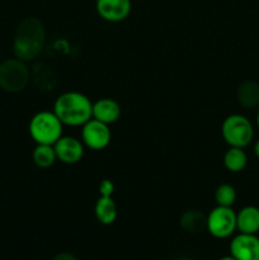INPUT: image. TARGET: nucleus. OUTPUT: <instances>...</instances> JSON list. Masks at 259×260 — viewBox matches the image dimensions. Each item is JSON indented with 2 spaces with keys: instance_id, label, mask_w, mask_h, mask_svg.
<instances>
[{
  "instance_id": "obj_19",
  "label": "nucleus",
  "mask_w": 259,
  "mask_h": 260,
  "mask_svg": "<svg viewBox=\"0 0 259 260\" xmlns=\"http://www.w3.org/2000/svg\"><path fill=\"white\" fill-rule=\"evenodd\" d=\"M114 183L111 179H103L99 183V194L103 196V197H112L114 193Z\"/></svg>"
},
{
  "instance_id": "obj_18",
  "label": "nucleus",
  "mask_w": 259,
  "mask_h": 260,
  "mask_svg": "<svg viewBox=\"0 0 259 260\" xmlns=\"http://www.w3.org/2000/svg\"><path fill=\"white\" fill-rule=\"evenodd\" d=\"M236 197L238 194H236L235 187L229 183H222L215 190V201L217 206L233 207L234 203L236 202Z\"/></svg>"
},
{
  "instance_id": "obj_4",
  "label": "nucleus",
  "mask_w": 259,
  "mask_h": 260,
  "mask_svg": "<svg viewBox=\"0 0 259 260\" xmlns=\"http://www.w3.org/2000/svg\"><path fill=\"white\" fill-rule=\"evenodd\" d=\"M221 135L230 147L245 149L254 139V126L243 114H230L221 124Z\"/></svg>"
},
{
  "instance_id": "obj_22",
  "label": "nucleus",
  "mask_w": 259,
  "mask_h": 260,
  "mask_svg": "<svg viewBox=\"0 0 259 260\" xmlns=\"http://www.w3.org/2000/svg\"><path fill=\"white\" fill-rule=\"evenodd\" d=\"M218 260H236V259L233 258L231 255H228V256H222V258H220Z\"/></svg>"
},
{
  "instance_id": "obj_15",
  "label": "nucleus",
  "mask_w": 259,
  "mask_h": 260,
  "mask_svg": "<svg viewBox=\"0 0 259 260\" xmlns=\"http://www.w3.org/2000/svg\"><path fill=\"white\" fill-rule=\"evenodd\" d=\"M179 225L187 233H202L207 228V216L198 210H188L180 216Z\"/></svg>"
},
{
  "instance_id": "obj_17",
  "label": "nucleus",
  "mask_w": 259,
  "mask_h": 260,
  "mask_svg": "<svg viewBox=\"0 0 259 260\" xmlns=\"http://www.w3.org/2000/svg\"><path fill=\"white\" fill-rule=\"evenodd\" d=\"M32 160L41 169H48V168L52 167L57 160L53 145L38 144L32 152Z\"/></svg>"
},
{
  "instance_id": "obj_23",
  "label": "nucleus",
  "mask_w": 259,
  "mask_h": 260,
  "mask_svg": "<svg viewBox=\"0 0 259 260\" xmlns=\"http://www.w3.org/2000/svg\"><path fill=\"white\" fill-rule=\"evenodd\" d=\"M256 126H258L259 128V108H258V112H256Z\"/></svg>"
},
{
  "instance_id": "obj_11",
  "label": "nucleus",
  "mask_w": 259,
  "mask_h": 260,
  "mask_svg": "<svg viewBox=\"0 0 259 260\" xmlns=\"http://www.w3.org/2000/svg\"><path fill=\"white\" fill-rule=\"evenodd\" d=\"M121 113L122 108L116 99L101 98L93 103V118L108 126L116 123L121 117Z\"/></svg>"
},
{
  "instance_id": "obj_20",
  "label": "nucleus",
  "mask_w": 259,
  "mask_h": 260,
  "mask_svg": "<svg viewBox=\"0 0 259 260\" xmlns=\"http://www.w3.org/2000/svg\"><path fill=\"white\" fill-rule=\"evenodd\" d=\"M51 260H79L74 254L68 253V251H62V253L56 254L55 256H52Z\"/></svg>"
},
{
  "instance_id": "obj_16",
  "label": "nucleus",
  "mask_w": 259,
  "mask_h": 260,
  "mask_svg": "<svg viewBox=\"0 0 259 260\" xmlns=\"http://www.w3.org/2000/svg\"><path fill=\"white\" fill-rule=\"evenodd\" d=\"M223 167L230 173H240L248 165V155L240 147H229L223 154Z\"/></svg>"
},
{
  "instance_id": "obj_24",
  "label": "nucleus",
  "mask_w": 259,
  "mask_h": 260,
  "mask_svg": "<svg viewBox=\"0 0 259 260\" xmlns=\"http://www.w3.org/2000/svg\"><path fill=\"white\" fill-rule=\"evenodd\" d=\"M177 260H187V259H177Z\"/></svg>"
},
{
  "instance_id": "obj_14",
  "label": "nucleus",
  "mask_w": 259,
  "mask_h": 260,
  "mask_svg": "<svg viewBox=\"0 0 259 260\" xmlns=\"http://www.w3.org/2000/svg\"><path fill=\"white\" fill-rule=\"evenodd\" d=\"M94 215L102 225L109 226L114 223V221L117 220V216H118V210H117V205L113 197L99 196L95 206H94Z\"/></svg>"
},
{
  "instance_id": "obj_3",
  "label": "nucleus",
  "mask_w": 259,
  "mask_h": 260,
  "mask_svg": "<svg viewBox=\"0 0 259 260\" xmlns=\"http://www.w3.org/2000/svg\"><path fill=\"white\" fill-rule=\"evenodd\" d=\"M28 131L37 145H53L62 136L63 124L53 111H41L30 118Z\"/></svg>"
},
{
  "instance_id": "obj_10",
  "label": "nucleus",
  "mask_w": 259,
  "mask_h": 260,
  "mask_svg": "<svg viewBox=\"0 0 259 260\" xmlns=\"http://www.w3.org/2000/svg\"><path fill=\"white\" fill-rule=\"evenodd\" d=\"M132 9L131 0H96L95 10L99 17L109 23L126 19Z\"/></svg>"
},
{
  "instance_id": "obj_12",
  "label": "nucleus",
  "mask_w": 259,
  "mask_h": 260,
  "mask_svg": "<svg viewBox=\"0 0 259 260\" xmlns=\"http://www.w3.org/2000/svg\"><path fill=\"white\" fill-rule=\"evenodd\" d=\"M236 230L241 234L256 235L259 233V208L245 206L236 213Z\"/></svg>"
},
{
  "instance_id": "obj_25",
  "label": "nucleus",
  "mask_w": 259,
  "mask_h": 260,
  "mask_svg": "<svg viewBox=\"0 0 259 260\" xmlns=\"http://www.w3.org/2000/svg\"><path fill=\"white\" fill-rule=\"evenodd\" d=\"M89 260H95V259H89Z\"/></svg>"
},
{
  "instance_id": "obj_6",
  "label": "nucleus",
  "mask_w": 259,
  "mask_h": 260,
  "mask_svg": "<svg viewBox=\"0 0 259 260\" xmlns=\"http://www.w3.org/2000/svg\"><path fill=\"white\" fill-rule=\"evenodd\" d=\"M206 230L215 239H228L236 231V212L233 207L216 206L207 215Z\"/></svg>"
},
{
  "instance_id": "obj_2",
  "label": "nucleus",
  "mask_w": 259,
  "mask_h": 260,
  "mask_svg": "<svg viewBox=\"0 0 259 260\" xmlns=\"http://www.w3.org/2000/svg\"><path fill=\"white\" fill-rule=\"evenodd\" d=\"M52 111L63 126L79 127L93 118V102L80 91H65L56 98Z\"/></svg>"
},
{
  "instance_id": "obj_21",
  "label": "nucleus",
  "mask_w": 259,
  "mask_h": 260,
  "mask_svg": "<svg viewBox=\"0 0 259 260\" xmlns=\"http://www.w3.org/2000/svg\"><path fill=\"white\" fill-rule=\"evenodd\" d=\"M254 154H255V156L259 159V139L256 140L255 144H254Z\"/></svg>"
},
{
  "instance_id": "obj_13",
  "label": "nucleus",
  "mask_w": 259,
  "mask_h": 260,
  "mask_svg": "<svg viewBox=\"0 0 259 260\" xmlns=\"http://www.w3.org/2000/svg\"><path fill=\"white\" fill-rule=\"evenodd\" d=\"M236 99L243 108H259V84L254 80L243 81L236 90Z\"/></svg>"
},
{
  "instance_id": "obj_7",
  "label": "nucleus",
  "mask_w": 259,
  "mask_h": 260,
  "mask_svg": "<svg viewBox=\"0 0 259 260\" xmlns=\"http://www.w3.org/2000/svg\"><path fill=\"white\" fill-rule=\"evenodd\" d=\"M112 139V132L108 124L91 118L81 126V141L84 146L94 151L106 149Z\"/></svg>"
},
{
  "instance_id": "obj_8",
  "label": "nucleus",
  "mask_w": 259,
  "mask_h": 260,
  "mask_svg": "<svg viewBox=\"0 0 259 260\" xmlns=\"http://www.w3.org/2000/svg\"><path fill=\"white\" fill-rule=\"evenodd\" d=\"M53 149L58 161L66 165L78 164L83 159L85 151V146L81 140L63 135L53 144Z\"/></svg>"
},
{
  "instance_id": "obj_1",
  "label": "nucleus",
  "mask_w": 259,
  "mask_h": 260,
  "mask_svg": "<svg viewBox=\"0 0 259 260\" xmlns=\"http://www.w3.org/2000/svg\"><path fill=\"white\" fill-rule=\"evenodd\" d=\"M46 42L45 25L38 18H24L18 24L13 38V52L19 60L32 61L42 52Z\"/></svg>"
},
{
  "instance_id": "obj_5",
  "label": "nucleus",
  "mask_w": 259,
  "mask_h": 260,
  "mask_svg": "<svg viewBox=\"0 0 259 260\" xmlns=\"http://www.w3.org/2000/svg\"><path fill=\"white\" fill-rule=\"evenodd\" d=\"M30 73L24 61L8 58L0 63V88L8 93H19L28 86Z\"/></svg>"
},
{
  "instance_id": "obj_9",
  "label": "nucleus",
  "mask_w": 259,
  "mask_h": 260,
  "mask_svg": "<svg viewBox=\"0 0 259 260\" xmlns=\"http://www.w3.org/2000/svg\"><path fill=\"white\" fill-rule=\"evenodd\" d=\"M230 255L236 260H259V238L239 233L230 243Z\"/></svg>"
}]
</instances>
